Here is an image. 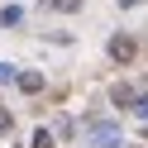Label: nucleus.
I'll return each mask as SVG.
<instances>
[{"instance_id": "obj_2", "label": "nucleus", "mask_w": 148, "mask_h": 148, "mask_svg": "<svg viewBox=\"0 0 148 148\" xmlns=\"http://www.w3.org/2000/svg\"><path fill=\"white\" fill-rule=\"evenodd\" d=\"M110 58L115 62H134L138 58V43L129 38V34H115V38H110Z\"/></svg>"}, {"instance_id": "obj_8", "label": "nucleus", "mask_w": 148, "mask_h": 148, "mask_svg": "<svg viewBox=\"0 0 148 148\" xmlns=\"http://www.w3.org/2000/svg\"><path fill=\"white\" fill-rule=\"evenodd\" d=\"M134 115H138V119H148V96H134Z\"/></svg>"}, {"instance_id": "obj_11", "label": "nucleus", "mask_w": 148, "mask_h": 148, "mask_svg": "<svg viewBox=\"0 0 148 148\" xmlns=\"http://www.w3.org/2000/svg\"><path fill=\"white\" fill-rule=\"evenodd\" d=\"M119 5H124V10H129V5H143V0H119Z\"/></svg>"}, {"instance_id": "obj_7", "label": "nucleus", "mask_w": 148, "mask_h": 148, "mask_svg": "<svg viewBox=\"0 0 148 148\" xmlns=\"http://www.w3.org/2000/svg\"><path fill=\"white\" fill-rule=\"evenodd\" d=\"M48 5H53V10H62V14H77V10H81V0H48Z\"/></svg>"}, {"instance_id": "obj_3", "label": "nucleus", "mask_w": 148, "mask_h": 148, "mask_svg": "<svg viewBox=\"0 0 148 148\" xmlns=\"http://www.w3.org/2000/svg\"><path fill=\"white\" fill-rule=\"evenodd\" d=\"M19 91L38 96V91H43V77H38V72H19Z\"/></svg>"}, {"instance_id": "obj_9", "label": "nucleus", "mask_w": 148, "mask_h": 148, "mask_svg": "<svg viewBox=\"0 0 148 148\" xmlns=\"http://www.w3.org/2000/svg\"><path fill=\"white\" fill-rule=\"evenodd\" d=\"M10 124H14V115H10L5 105H0V134H10Z\"/></svg>"}, {"instance_id": "obj_1", "label": "nucleus", "mask_w": 148, "mask_h": 148, "mask_svg": "<svg viewBox=\"0 0 148 148\" xmlns=\"http://www.w3.org/2000/svg\"><path fill=\"white\" fill-rule=\"evenodd\" d=\"M86 138H91V148H119V129L115 124H91Z\"/></svg>"}, {"instance_id": "obj_5", "label": "nucleus", "mask_w": 148, "mask_h": 148, "mask_svg": "<svg viewBox=\"0 0 148 148\" xmlns=\"http://www.w3.org/2000/svg\"><path fill=\"white\" fill-rule=\"evenodd\" d=\"M110 100H115V105H134V86H115Z\"/></svg>"}, {"instance_id": "obj_10", "label": "nucleus", "mask_w": 148, "mask_h": 148, "mask_svg": "<svg viewBox=\"0 0 148 148\" xmlns=\"http://www.w3.org/2000/svg\"><path fill=\"white\" fill-rule=\"evenodd\" d=\"M14 77H19V72H14L10 62H0V81H14Z\"/></svg>"}, {"instance_id": "obj_4", "label": "nucleus", "mask_w": 148, "mask_h": 148, "mask_svg": "<svg viewBox=\"0 0 148 148\" xmlns=\"http://www.w3.org/2000/svg\"><path fill=\"white\" fill-rule=\"evenodd\" d=\"M19 19H24V10H19V5H10V10H0V24H5V29H14Z\"/></svg>"}, {"instance_id": "obj_6", "label": "nucleus", "mask_w": 148, "mask_h": 148, "mask_svg": "<svg viewBox=\"0 0 148 148\" xmlns=\"http://www.w3.org/2000/svg\"><path fill=\"white\" fill-rule=\"evenodd\" d=\"M29 148H53V129H34V143Z\"/></svg>"}]
</instances>
